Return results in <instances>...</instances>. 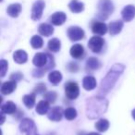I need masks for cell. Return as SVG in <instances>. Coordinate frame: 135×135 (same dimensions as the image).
Wrapping results in <instances>:
<instances>
[{
    "instance_id": "6da1fadb",
    "label": "cell",
    "mask_w": 135,
    "mask_h": 135,
    "mask_svg": "<svg viewBox=\"0 0 135 135\" xmlns=\"http://www.w3.org/2000/svg\"><path fill=\"white\" fill-rule=\"evenodd\" d=\"M124 69H125V67L123 65H121V64H115L111 68L108 73L107 74V76L102 80L98 95L104 96L114 87V85L116 84L119 76L123 73Z\"/></svg>"
},
{
    "instance_id": "7a4b0ae2",
    "label": "cell",
    "mask_w": 135,
    "mask_h": 135,
    "mask_svg": "<svg viewBox=\"0 0 135 135\" xmlns=\"http://www.w3.org/2000/svg\"><path fill=\"white\" fill-rule=\"evenodd\" d=\"M108 103L103 96L91 97L86 101V115L89 118L94 119L107 111Z\"/></svg>"
},
{
    "instance_id": "3957f363",
    "label": "cell",
    "mask_w": 135,
    "mask_h": 135,
    "mask_svg": "<svg viewBox=\"0 0 135 135\" xmlns=\"http://www.w3.org/2000/svg\"><path fill=\"white\" fill-rule=\"evenodd\" d=\"M97 8L99 19L107 20L114 11V5L111 0H100Z\"/></svg>"
},
{
    "instance_id": "277c9868",
    "label": "cell",
    "mask_w": 135,
    "mask_h": 135,
    "mask_svg": "<svg viewBox=\"0 0 135 135\" xmlns=\"http://www.w3.org/2000/svg\"><path fill=\"white\" fill-rule=\"evenodd\" d=\"M20 131L26 135H38L35 123L30 118H23L20 123Z\"/></svg>"
},
{
    "instance_id": "5b68a950",
    "label": "cell",
    "mask_w": 135,
    "mask_h": 135,
    "mask_svg": "<svg viewBox=\"0 0 135 135\" xmlns=\"http://www.w3.org/2000/svg\"><path fill=\"white\" fill-rule=\"evenodd\" d=\"M65 94L70 100H75L80 94V88L74 81H68L65 84Z\"/></svg>"
},
{
    "instance_id": "8992f818",
    "label": "cell",
    "mask_w": 135,
    "mask_h": 135,
    "mask_svg": "<svg viewBox=\"0 0 135 135\" xmlns=\"http://www.w3.org/2000/svg\"><path fill=\"white\" fill-rule=\"evenodd\" d=\"M104 44L105 41L102 37H100L99 35L93 36L88 42V47L90 48V50L94 53H100L103 49Z\"/></svg>"
},
{
    "instance_id": "52a82bcc",
    "label": "cell",
    "mask_w": 135,
    "mask_h": 135,
    "mask_svg": "<svg viewBox=\"0 0 135 135\" xmlns=\"http://www.w3.org/2000/svg\"><path fill=\"white\" fill-rule=\"evenodd\" d=\"M84 31L78 26H71L68 29V36L70 41L76 42L84 38Z\"/></svg>"
},
{
    "instance_id": "ba28073f",
    "label": "cell",
    "mask_w": 135,
    "mask_h": 135,
    "mask_svg": "<svg viewBox=\"0 0 135 135\" xmlns=\"http://www.w3.org/2000/svg\"><path fill=\"white\" fill-rule=\"evenodd\" d=\"M45 7V4L43 0H37L36 2H34V4L32 5V16H31L33 21H39L41 19Z\"/></svg>"
},
{
    "instance_id": "9c48e42d",
    "label": "cell",
    "mask_w": 135,
    "mask_h": 135,
    "mask_svg": "<svg viewBox=\"0 0 135 135\" xmlns=\"http://www.w3.org/2000/svg\"><path fill=\"white\" fill-rule=\"evenodd\" d=\"M48 61H49L48 54H46V53H37L33 56V58H32L33 65L35 67L39 68V69L46 67L47 64H48ZM44 70H45V69H44Z\"/></svg>"
},
{
    "instance_id": "30bf717a",
    "label": "cell",
    "mask_w": 135,
    "mask_h": 135,
    "mask_svg": "<svg viewBox=\"0 0 135 135\" xmlns=\"http://www.w3.org/2000/svg\"><path fill=\"white\" fill-rule=\"evenodd\" d=\"M64 115V110L61 107H54L47 113V117L52 121H59Z\"/></svg>"
},
{
    "instance_id": "8fae6325",
    "label": "cell",
    "mask_w": 135,
    "mask_h": 135,
    "mask_svg": "<svg viewBox=\"0 0 135 135\" xmlns=\"http://www.w3.org/2000/svg\"><path fill=\"white\" fill-rule=\"evenodd\" d=\"M122 19L126 22L132 21L133 18L135 17V7L133 5H128L122 9L121 11Z\"/></svg>"
},
{
    "instance_id": "7c38bea8",
    "label": "cell",
    "mask_w": 135,
    "mask_h": 135,
    "mask_svg": "<svg viewBox=\"0 0 135 135\" xmlns=\"http://www.w3.org/2000/svg\"><path fill=\"white\" fill-rule=\"evenodd\" d=\"M16 88H17V81L10 80V81H5L3 83L1 89H0V92L4 95H8V94H12L16 90Z\"/></svg>"
},
{
    "instance_id": "4fadbf2b",
    "label": "cell",
    "mask_w": 135,
    "mask_h": 135,
    "mask_svg": "<svg viewBox=\"0 0 135 135\" xmlns=\"http://www.w3.org/2000/svg\"><path fill=\"white\" fill-rule=\"evenodd\" d=\"M67 20V16L64 12L62 11H58L56 13L52 14V16L50 17L49 21L52 23L53 25H56V26H60V25L64 24Z\"/></svg>"
},
{
    "instance_id": "5bb4252c",
    "label": "cell",
    "mask_w": 135,
    "mask_h": 135,
    "mask_svg": "<svg viewBox=\"0 0 135 135\" xmlns=\"http://www.w3.org/2000/svg\"><path fill=\"white\" fill-rule=\"evenodd\" d=\"M107 30H108V27L107 26V24L101 21H95L92 25V32L96 35H105Z\"/></svg>"
},
{
    "instance_id": "9a60e30c",
    "label": "cell",
    "mask_w": 135,
    "mask_h": 135,
    "mask_svg": "<svg viewBox=\"0 0 135 135\" xmlns=\"http://www.w3.org/2000/svg\"><path fill=\"white\" fill-rule=\"evenodd\" d=\"M70 56L72 57L76 58V59H81L84 56V48L80 44H76V45H72L71 48L70 50Z\"/></svg>"
},
{
    "instance_id": "2e32d148",
    "label": "cell",
    "mask_w": 135,
    "mask_h": 135,
    "mask_svg": "<svg viewBox=\"0 0 135 135\" xmlns=\"http://www.w3.org/2000/svg\"><path fill=\"white\" fill-rule=\"evenodd\" d=\"M123 28V21H115L109 23L108 31L110 35H117L121 32Z\"/></svg>"
},
{
    "instance_id": "e0dca14e",
    "label": "cell",
    "mask_w": 135,
    "mask_h": 135,
    "mask_svg": "<svg viewBox=\"0 0 135 135\" xmlns=\"http://www.w3.org/2000/svg\"><path fill=\"white\" fill-rule=\"evenodd\" d=\"M83 87L86 91H92L96 87V80L93 76H86L83 80Z\"/></svg>"
},
{
    "instance_id": "ac0fdd59",
    "label": "cell",
    "mask_w": 135,
    "mask_h": 135,
    "mask_svg": "<svg viewBox=\"0 0 135 135\" xmlns=\"http://www.w3.org/2000/svg\"><path fill=\"white\" fill-rule=\"evenodd\" d=\"M13 59L18 64H24L28 60V55L24 50H17L13 54Z\"/></svg>"
},
{
    "instance_id": "d6986e66",
    "label": "cell",
    "mask_w": 135,
    "mask_h": 135,
    "mask_svg": "<svg viewBox=\"0 0 135 135\" xmlns=\"http://www.w3.org/2000/svg\"><path fill=\"white\" fill-rule=\"evenodd\" d=\"M38 32L41 35L48 37V36L52 35L54 33V28L52 25L47 24V23H42L40 24L39 28H38Z\"/></svg>"
},
{
    "instance_id": "ffe728a7",
    "label": "cell",
    "mask_w": 135,
    "mask_h": 135,
    "mask_svg": "<svg viewBox=\"0 0 135 135\" xmlns=\"http://www.w3.org/2000/svg\"><path fill=\"white\" fill-rule=\"evenodd\" d=\"M49 102H47L46 100H42L36 105V112L39 115H45L49 112L50 110V105H49Z\"/></svg>"
},
{
    "instance_id": "44dd1931",
    "label": "cell",
    "mask_w": 135,
    "mask_h": 135,
    "mask_svg": "<svg viewBox=\"0 0 135 135\" xmlns=\"http://www.w3.org/2000/svg\"><path fill=\"white\" fill-rule=\"evenodd\" d=\"M21 11V6L19 3L9 5L8 7V8H7V13L12 18H17L20 15Z\"/></svg>"
},
{
    "instance_id": "7402d4cb",
    "label": "cell",
    "mask_w": 135,
    "mask_h": 135,
    "mask_svg": "<svg viewBox=\"0 0 135 135\" xmlns=\"http://www.w3.org/2000/svg\"><path fill=\"white\" fill-rule=\"evenodd\" d=\"M101 68V62L96 57H90L86 61V69L91 71L97 70Z\"/></svg>"
},
{
    "instance_id": "603a6c76",
    "label": "cell",
    "mask_w": 135,
    "mask_h": 135,
    "mask_svg": "<svg viewBox=\"0 0 135 135\" xmlns=\"http://www.w3.org/2000/svg\"><path fill=\"white\" fill-rule=\"evenodd\" d=\"M69 8L73 13H81L84 9V4L79 2L77 0H71L70 3L69 4Z\"/></svg>"
},
{
    "instance_id": "cb8c5ba5",
    "label": "cell",
    "mask_w": 135,
    "mask_h": 135,
    "mask_svg": "<svg viewBox=\"0 0 135 135\" xmlns=\"http://www.w3.org/2000/svg\"><path fill=\"white\" fill-rule=\"evenodd\" d=\"M16 110H17V105L11 101L6 102L1 107V112L4 113V114H8V115L14 114L16 112Z\"/></svg>"
},
{
    "instance_id": "d4e9b609",
    "label": "cell",
    "mask_w": 135,
    "mask_h": 135,
    "mask_svg": "<svg viewBox=\"0 0 135 135\" xmlns=\"http://www.w3.org/2000/svg\"><path fill=\"white\" fill-rule=\"evenodd\" d=\"M48 81L53 85H57L62 81V74L59 71H57V70L51 71L48 75Z\"/></svg>"
},
{
    "instance_id": "484cf974",
    "label": "cell",
    "mask_w": 135,
    "mask_h": 135,
    "mask_svg": "<svg viewBox=\"0 0 135 135\" xmlns=\"http://www.w3.org/2000/svg\"><path fill=\"white\" fill-rule=\"evenodd\" d=\"M47 46H48V49L50 51H52V52H54V53H56L61 48V42H60V40L57 39V38H52L51 40H49Z\"/></svg>"
},
{
    "instance_id": "4316f807",
    "label": "cell",
    "mask_w": 135,
    "mask_h": 135,
    "mask_svg": "<svg viewBox=\"0 0 135 135\" xmlns=\"http://www.w3.org/2000/svg\"><path fill=\"white\" fill-rule=\"evenodd\" d=\"M35 94H36L32 93V94H29L23 96V98H22L23 104H24L28 108L32 109V107H34V105H35Z\"/></svg>"
},
{
    "instance_id": "83f0119b",
    "label": "cell",
    "mask_w": 135,
    "mask_h": 135,
    "mask_svg": "<svg viewBox=\"0 0 135 135\" xmlns=\"http://www.w3.org/2000/svg\"><path fill=\"white\" fill-rule=\"evenodd\" d=\"M94 127L99 132H105L109 128V121L105 118H100L99 120L96 121Z\"/></svg>"
},
{
    "instance_id": "f1b7e54d",
    "label": "cell",
    "mask_w": 135,
    "mask_h": 135,
    "mask_svg": "<svg viewBox=\"0 0 135 135\" xmlns=\"http://www.w3.org/2000/svg\"><path fill=\"white\" fill-rule=\"evenodd\" d=\"M31 45H32V48H34V49H39V48H41V47H43L44 41L41 36H39V35L32 36V39H31Z\"/></svg>"
},
{
    "instance_id": "f546056e",
    "label": "cell",
    "mask_w": 135,
    "mask_h": 135,
    "mask_svg": "<svg viewBox=\"0 0 135 135\" xmlns=\"http://www.w3.org/2000/svg\"><path fill=\"white\" fill-rule=\"evenodd\" d=\"M64 117L68 120H73L77 117V110L74 107H68L64 110Z\"/></svg>"
},
{
    "instance_id": "4dcf8cb0",
    "label": "cell",
    "mask_w": 135,
    "mask_h": 135,
    "mask_svg": "<svg viewBox=\"0 0 135 135\" xmlns=\"http://www.w3.org/2000/svg\"><path fill=\"white\" fill-rule=\"evenodd\" d=\"M56 97H57V94H56V92H53V91H51V92H46L45 94H44L45 100H46V101L49 102L50 104L55 103Z\"/></svg>"
},
{
    "instance_id": "1f68e13d",
    "label": "cell",
    "mask_w": 135,
    "mask_h": 135,
    "mask_svg": "<svg viewBox=\"0 0 135 135\" xmlns=\"http://www.w3.org/2000/svg\"><path fill=\"white\" fill-rule=\"evenodd\" d=\"M45 91H46V86L45 85V83H39L37 84V86L34 88L33 93L37 94H45Z\"/></svg>"
},
{
    "instance_id": "d6a6232c",
    "label": "cell",
    "mask_w": 135,
    "mask_h": 135,
    "mask_svg": "<svg viewBox=\"0 0 135 135\" xmlns=\"http://www.w3.org/2000/svg\"><path fill=\"white\" fill-rule=\"evenodd\" d=\"M0 65H1L0 76H1V77H4L5 74H6V72H7V70H8V62H7L5 59H1V61H0Z\"/></svg>"
},
{
    "instance_id": "836d02e7",
    "label": "cell",
    "mask_w": 135,
    "mask_h": 135,
    "mask_svg": "<svg viewBox=\"0 0 135 135\" xmlns=\"http://www.w3.org/2000/svg\"><path fill=\"white\" fill-rule=\"evenodd\" d=\"M68 69L70 72H77L78 70H79V66L75 62H70L68 64Z\"/></svg>"
},
{
    "instance_id": "e575fe53",
    "label": "cell",
    "mask_w": 135,
    "mask_h": 135,
    "mask_svg": "<svg viewBox=\"0 0 135 135\" xmlns=\"http://www.w3.org/2000/svg\"><path fill=\"white\" fill-rule=\"evenodd\" d=\"M22 78H23V75L21 73V72H15V73H13V74H11V75H10V80H12V81H21Z\"/></svg>"
},
{
    "instance_id": "d590c367",
    "label": "cell",
    "mask_w": 135,
    "mask_h": 135,
    "mask_svg": "<svg viewBox=\"0 0 135 135\" xmlns=\"http://www.w3.org/2000/svg\"><path fill=\"white\" fill-rule=\"evenodd\" d=\"M131 116H132L133 119L135 120V109H133V110H132V112H131Z\"/></svg>"
},
{
    "instance_id": "8d00e7d4",
    "label": "cell",
    "mask_w": 135,
    "mask_h": 135,
    "mask_svg": "<svg viewBox=\"0 0 135 135\" xmlns=\"http://www.w3.org/2000/svg\"><path fill=\"white\" fill-rule=\"evenodd\" d=\"M87 135H101V134H99V133H97V132H90Z\"/></svg>"
},
{
    "instance_id": "74e56055",
    "label": "cell",
    "mask_w": 135,
    "mask_h": 135,
    "mask_svg": "<svg viewBox=\"0 0 135 135\" xmlns=\"http://www.w3.org/2000/svg\"><path fill=\"white\" fill-rule=\"evenodd\" d=\"M1 1H2V0H1Z\"/></svg>"
}]
</instances>
